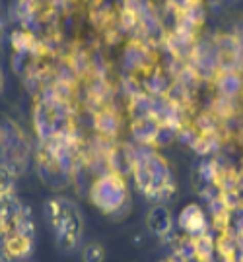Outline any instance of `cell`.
Wrapping results in <instances>:
<instances>
[{"mask_svg": "<svg viewBox=\"0 0 243 262\" xmlns=\"http://www.w3.org/2000/svg\"><path fill=\"white\" fill-rule=\"evenodd\" d=\"M35 220L16 190L0 192V262H22L35 249Z\"/></svg>", "mask_w": 243, "mask_h": 262, "instance_id": "1", "label": "cell"}, {"mask_svg": "<svg viewBox=\"0 0 243 262\" xmlns=\"http://www.w3.org/2000/svg\"><path fill=\"white\" fill-rule=\"evenodd\" d=\"M43 215L56 247L63 253H74L84 237V217L78 204L70 198H49L43 206Z\"/></svg>", "mask_w": 243, "mask_h": 262, "instance_id": "2", "label": "cell"}, {"mask_svg": "<svg viewBox=\"0 0 243 262\" xmlns=\"http://www.w3.org/2000/svg\"><path fill=\"white\" fill-rule=\"evenodd\" d=\"M136 183L140 185L144 194L152 196H158L159 192L168 190V183L171 185V173L166 161L156 154L144 151L136 163Z\"/></svg>", "mask_w": 243, "mask_h": 262, "instance_id": "3", "label": "cell"}, {"mask_svg": "<svg viewBox=\"0 0 243 262\" xmlns=\"http://www.w3.org/2000/svg\"><path fill=\"white\" fill-rule=\"evenodd\" d=\"M123 198H125V187H123L121 179L113 177H103L97 185L94 187V200L97 206L103 210H115L121 206Z\"/></svg>", "mask_w": 243, "mask_h": 262, "instance_id": "4", "label": "cell"}, {"mask_svg": "<svg viewBox=\"0 0 243 262\" xmlns=\"http://www.w3.org/2000/svg\"><path fill=\"white\" fill-rule=\"evenodd\" d=\"M82 258H84V262H103L105 251H103V247L99 243H90L84 249Z\"/></svg>", "mask_w": 243, "mask_h": 262, "instance_id": "5", "label": "cell"}, {"mask_svg": "<svg viewBox=\"0 0 243 262\" xmlns=\"http://www.w3.org/2000/svg\"><path fill=\"white\" fill-rule=\"evenodd\" d=\"M8 190H16L14 187V177L8 165L0 163V192H8Z\"/></svg>", "mask_w": 243, "mask_h": 262, "instance_id": "6", "label": "cell"}, {"mask_svg": "<svg viewBox=\"0 0 243 262\" xmlns=\"http://www.w3.org/2000/svg\"><path fill=\"white\" fill-rule=\"evenodd\" d=\"M29 35L26 31H16L14 35H12V43H14V47L19 49V51H28L29 49Z\"/></svg>", "mask_w": 243, "mask_h": 262, "instance_id": "7", "label": "cell"}, {"mask_svg": "<svg viewBox=\"0 0 243 262\" xmlns=\"http://www.w3.org/2000/svg\"><path fill=\"white\" fill-rule=\"evenodd\" d=\"M4 90V70H2V66H0V92Z\"/></svg>", "mask_w": 243, "mask_h": 262, "instance_id": "8", "label": "cell"}, {"mask_svg": "<svg viewBox=\"0 0 243 262\" xmlns=\"http://www.w3.org/2000/svg\"><path fill=\"white\" fill-rule=\"evenodd\" d=\"M22 262H35V260H31V258H26V260H22Z\"/></svg>", "mask_w": 243, "mask_h": 262, "instance_id": "9", "label": "cell"}]
</instances>
